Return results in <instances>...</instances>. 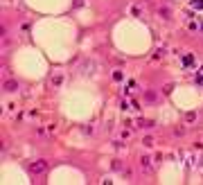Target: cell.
I'll list each match as a JSON object with an SVG mask.
<instances>
[{"mask_svg":"<svg viewBox=\"0 0 203 185\" xmlns=\"http://www.w3.org/2000/svg\"><path fill=\"white\" fill-rule=\"evenodd\" d=\"M34 174H38V172H43L45 169V160H36V163H32V167H29Z\"/></svg>","mask_w":203,"mask_h":185,"instance_id":"6da1fadb","label":"cell"},{"mask_svg":"<svg viewBox=\"0 0 203 185\" xmlns=\"http://www.w3.org/2000/svg\"><path fill=\"white\" fill-rule=\"evenodd\" d=\"M194 7H199V9H201V7H203V0H194Z\"/></svg>","mask_w":203,"mask_h":185,"instance_id":"7a4b0ae2","label":"cell"}]
</instances>
